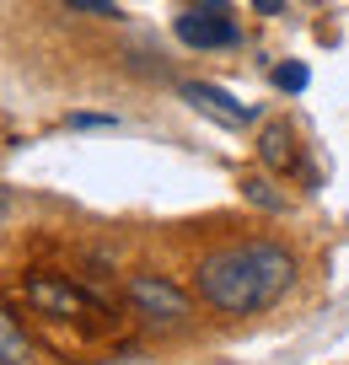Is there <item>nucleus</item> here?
Wrapping results in <instances>:
<instances>
[{
    "mask_svg": "<svg viewBox=\"0 0 349 365\" xmlns=\"http://www.w3.org/2000/svg\"><path fill=\"white\" fill-rule=\"evenodd\" d=\"M193 285H199V301H210L226 317H258L295 285V258L280 242H263V237L231 242V247H215L199 263Z\"/></svg>",
    "mask_w": 349,
    "mask_h": 365,
    "instance_id": "nucleus-1",
    "label": "nucleus"
},
{
    "mask_svg": "<svg viewBox=\"0 0 349 365\" xmlns=\"http://www.w3.org/2000/svg\"><path fill=\"white\" fill-rule=\"evenodd\" d=\"M27 307H38L44 317H76V322H97V317H108V307H102L91 290H81V285H70L65 274H33L27 279Z\"/></svg>",
    "mask_w": 349,
    "mask_h": 365,
    "instance_id": "nucleus-2",
    "label": "nucleus"
},
{
    "mask_svg": "<svg viewBox=\"0 0 349 365\" xmlns=\"http://www.w3.org/2000/svg\"><path fill=\"white\" fill-rule=\"evenodd\" d=\"M178 43L188 48H237L242 27L226 0H188V11L178 16Z\"/></svg>",
    "mask_w": 349,
    "mask_h": 365,
    "instance_id": "nucleus-3",
    "label": "nucleus"
},
{
    "mask_svg": "<svg viewBox=\"0 0 349 365\" xmlns=\"http://www.w3.org/2000/svg\"><path fill=\"white\" fill-rule=\"evenodd\" d=\"M129 307H135L151 328H178V322H188L193 301L183 296L172 279H161V274H135V279H129Z\"/></svg>",
    "mask_w": 349,
    "mask_h": 365,
    "instance_id": "nucleus-4",
    "label": "nucleus"
},
{
    "mask_svg": "<svg viewBox=\"0 0 349 365\" xmlns=\"http://www.w3.org/2000/svg\"><path fill=\"white\" fill-rule=\"evenodd\" d=\"M183 103L188 108H199V113H210L215 124H226V129H242V124H253L258 118V108L253 103H237L226 86H215V81H183Z\"/></svg>",
    "mask_w": 349,
    "mask_h": 365,
    "instance_id": "nucleus-5",
    "label": "nucleus"
},
{
    "mask_svg": "<svg viewBox=\"0 0 349 365\" xmlns=\"http://www.w3.org/2000/svg\"><path fill=\"white\" fill-rule=\"evenodd\" d=\"M258 156H263V167H274V172H290V167H301L295 135H290L285 124H269V129H263V140H258Z\"/></svg>",
    "mask_w": 349,
    "mask_h": 365,
    "instance_id": "nucleus-6",
    "label": "nucleus"
},
{
    "mask_svg": "<svg viewBox=\"0 0 349 365\" xmlns=\"http://www.w3.org/2000/svg\"><path fill=\"white\" fill-rule=\"evenodd\" d=\"M27 360H33V344L22 333L16 307H6V317H0V365H27Z\"/></svg>",
    "mask_w": 349,
    "mask_h": 365,
    "instance_id": "nucleus-7",
    "label": "nucleus"
},
{
    "mask_svg": "<svg viewBox=\"0 0 349 365\" xmlns=\"http://www.w3.org/2000/svg\"><path fill=\"white\" fill-rule=\"evenodd\" d=\"M242 199L258 205V210H269V215H280V210H285V194L274 188L269 178H242Z\"/></svg>",
    "mask_w": 349,
    "mask_h": 365,
    "instance_id": "nucleus-8",
    "label": "nucleus"
},
{
    "mask_svg": "<svg viewBox=\"0 0 349 365\" xmlns=\"http://www.w3.org/2000/svg\"><path fill=\"white\" fill-rule=\"evenodd\" d=\"M274 86H280V91H306V86H312V70L295 65V59H285V65H274Z\"/></svg>",
    "mask_w": 349,
    "mask_h": 365,
    "instance_id": "nucleus-9",
    "label": "nucleus"
},
{
    "mask_svg": "<svg viewBox=\"0 0 349 365\" xmlns=\"http://www.w3.org/2000/svg\"><path fill=\"white\" fill-rule=\"evenodd\" d=\"M65 129H118V118L113 113H70Z\"/></svg>",
    "mask_w": 349,
    "mask_h": 365,
    "instance_id": "nucleus-10",
    "label": "nucleus"
},
{
    "mask_svg": "<svg viewBox=\"0 0 349 365\" xmlns=\"http://www.w3.org/2000/svg\"><path fill=\"white\" fill-rule=\"evenodd\" d=\"M70 11H81V16H118V6L113 0H65Z\"/></svg>",
    "mask_w": 349,
    "mask_h": 365,
    "instance_id": "nucleus-11",
    "label": "nucleus"
},
{
    "mask_svg": "<svg viewBox=\"0 0 349 365\" xmlns=\"http://www.w3.org/2000/svg\"><path fill=\"white\" fill-rule=\"evenodd\" d=\"M253 6H258L263 16H274V11H285V0H253Z\"/></svg>",
    "mask_w": 349,
    "mask_h": 365,
    "instance_id": "nucleus-12",
    "label": "nucleus"
},
{
    "mask_svg": "<svg viewBox=\"0 0 349 365\" xmlns=\"http://www.w3.org/2000/svg\"><path fill=\"white\" fill-rule=\"evenodd\" d=\"M113 365H146V360H140V354H124V360H113Z\"/></svg>",
    "mask_w": 349,
    "mask_h": 365,
    "instance_id": "nucleus-13",
    "label": "nucleus"
}]
</instances>
